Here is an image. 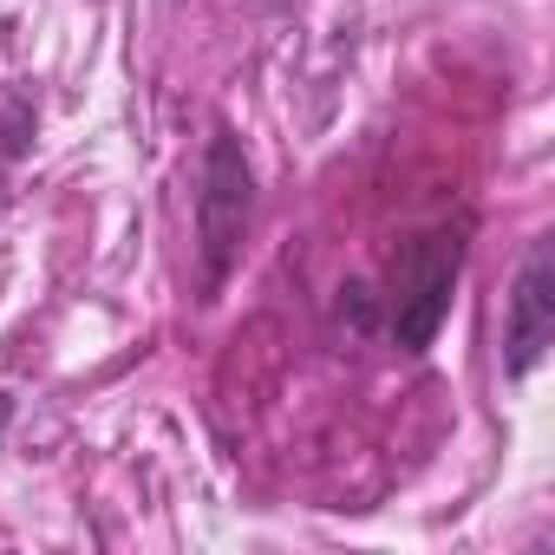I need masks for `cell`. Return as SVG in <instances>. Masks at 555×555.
Returning <instances> with one entry per match:
<instances>
[{"label":"cell","mask_w":555,"mask_h":555,"mask_svg":"<svg viewBox=\"0 0 555 555\" xmlns=\"http://www.w3.org/2000/svg\"><path fill=\"white\" fill-rule=\"evenodd\" d=\"M457 235H418L399 248V268H392V340L405 353H425L451 314V288H457Z\"/></svg>","instance_id":"1"},{"label":"cell","mask_w":555,"mask_h":555,"mask_svg":"<svg viewBox=\"0 0 555 555\" xmlns=\"http://www.w3.org/2000/svg\"><path fill=\"white\" fill-rule=\"evenodd\" d=\"M8 418H14V399H8V392H0V431H8Z\"/></svg>","instance_id":"4"},{"label":"cell","mask_w":555,"mask_h":555,"mask_svg":"<svg viewBox=\"0 0 555 555\" xmlns=\"http://www.w3.org/2000/svg\"><path fill=\"white\" fill-rule=\"evenodd\" d=\"M242 222H248V164L235 151V138L222 131L209 144V164H203V196H196V229H203V248H209V274L229 268L235 242H242Z\"/></svg>","instance_id":"3"},{"label":"cell","mask_w":555,"mask_h":555,"mask_svg":"<svg viewBox=\"0 0 555 555\" xmlns=\"http://www.w3.org/2000/svg\"><path fill=\"white\" fill-rule=\"evenodd\" d=\"M548 347H555V242H535L522 255L516 295H509V321H503V366H509V379H529Z\"/></svg>","instance_id":"2"}]
</instances>
